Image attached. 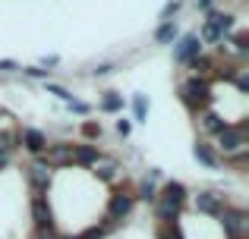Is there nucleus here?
Masks as SVG:
<instances>
[{"label": "nucleus", "mask_w": 249, "mask_h": 239, "mask_svg": "<svg viewBox=\"0 0 249 239\" xmlns=\"http://www.w3.org/2000/svg\"><path fill=\"white\" fill-rule=\"evenodd\" d=\"M180 101L189 107V111H208V104H212V88H208L205 79H199V76H193L189 82H183L180 85Z\"/></svg>", "instance_id": "f257e3e1"}, {"label": "nucleus", "mask_w": 249, "mask_h": 239, "mask_svg": "<svg viewBox=\"0 0 249 239\" xmlns=\"http://www.w3.org/2000/svg\"><path fill=\"white\" fill-rule=\"evenodd\" d=\"M218 148L224 151V158H237L246 151V129L243 126H227L218 135Z\"/></svg>", "instance_id": "f03ea898"}, {"label": "nucleus", "mask_w": 249, "mask_h": 239, "mask_svg": "<svg viewBox=\"0 0 249 239\" xmlns=\"http://www.w3.org/2000/svg\"><path fill=\"white\" fill-rule=\"evenodd\" d=\"M32 217H35V227L41 233H57L54 227V214H51V205L44 192H32Z\"/></svg>", "instance_id": "7ed1b4c3"}, {"label": "nucleus", "mask_w": 249, "mask_h": 239, "mask_svg": "<svg viewBox=\"0 0 249 239\" xmlns=\"http://www.w3.org/2000/svg\"><path fill=\"white\" fill-rule=\"evenodd\" d=\"M221 227H224V233L231 239H243L246 236V211L243 208H231L227 205L224 211H221Z\"/></svg>", "instance_id": "20e7f679"}, {"label": "nucleus", "mask_w": 249, "mask_h": 239, "mask_svg": "<svg viewBox=\"0 0 249 239\" xmlns=\"http://www.w3.org/2000/svg\"><path fill=\"white\" fill-rule=\"evenodd\" d=\"M129 211H133V195L129 192H114L107 202V221L117 227L123 217H129Z\"/></svg>", "instance_id": "39448f33"}, {"label": "nucleus", "mask_w": 249, "mask_h": 239, "mask_svg": "<svg viewBox=\"0 0 249 239\" xmlns=\"http://www.w3.org/2000/svg\"><path fill=\"white\" fill-rule=\"evenodd\" d=\"M193 205H196V211L212 214V217H218L221 211L227 208V202L221 195H214V192H199V195H193Z\"/></svg>", "instance_id": "423d86ee"}, {"label": "nucleus", "mask_w": 249, "mask_h": 239, "mask_svg": "<svg viewBox=\"0 0 249 239\" xmlns=\"http://www.w3.org/2000/svg\"><path fill=\"white\" fill-rule=\"evenodd\" d=\"M199 54H202V41H199V35H186V38H180V41H177V48H174L177 63H189V60H196Z\"/></svg>", "instance_id": "0eeeda50"}, {"label": "nucleus", "mask_w": 249, "mask_h": 239, "mask_svg": "<svg viewBox=\"0 0 249 239\" xmlns=\"http://www.w3.org/2000/svg\"><path fill=\"white\" fill-rule=\"evenodd\" d=\"M158 205L180 211L183 205H186V186H183V183H167V186H164V192L158 195Z\"/></svg>", "instance_id": "6e6552de"}, {"label": "nucleus", "mask_w": 249, "mask_h": 239, "mask_svg": "<svg viewBox=\"0 0 249 239\" xmlns=\"http://www.w3.org/2000/svg\"><path fill=\"white\" fill-rule=\"evenodd\" d=\"M19 142H22V148L29 154H35V158H41L44 148H48V135L41 132V129H22V135H19Z\"/></svg>", "instance_id": "1a4fd4ad"}, {"label": "nucleus", "mask_w": 249, "mask_h": 239, "mask_svg": "<svg viewBox=\"0 0 249 239\" xmlns=\"http://www.w3.org/2000/svg\"><path fill=\"white\" fill-rule=\"evenodd\" d=\"M70 158H73V145H67V142H60V145H48L41 154V160L48 167H67Z\"/></svg>", "instance_id": "9d476101"}, {"label": "nucleus", "mask_w": 249, "mask_h": 239, "mask_svg": "<svg viewBox=\"0 0 249 239\" xmlns=\"http://www.w3.org/2000/svg\"><path fill=\"white\" fill-rule=\"evenodd\" d=\"M29 183H32V192H48L51 186V167L44 160H35L29 167Z\"/></svg>", "instance_id": "9b49d317"}, {"label": "nucleus", "mask_w": 249, "mask_h": 239, "mask_svg": "<svg viewBox=\"0 0 249 239\" xmlns=\"http://www.w3.org/2000/svg\"><path fill=\"white\" fill-rule=\"evenodd\" d=\"M101 160V151H98L95 145H73V158H70V164H79V167H91Z\"/></svg>", "instance_id": "f8f14e48"}, {"label": "nucleus", "mask_w": 249, "mask_h": 239, "mask_svg": "<svg viewBox=\"0 0 249 239\" xmlns=\"http://www.w3.org/2000/svg\"><path fill=\"white\" fill-rule=\"evenodd\" d=\"M227 126H231V123H227L224 117H218L214 111H202V129H205L208 135H221Z\"/></svg>", "instance_id": "ddd939ff"}, {"label": "nucleus", "mask_w": 249, "mask_h": 239, "mask_svg": "<svg viewBox=\"0 0 249 239\" xmlns=\"http://www.w3.org/2000/svg\"><path fill=\"white\" fill-rule=\"evenodd\" d=\"M205 22H212L214 29H218V35H221V38H227V35L233 32V16H231V13H208Z\"/></svg>", "instance_id": "4468645a"}, {"label": "nucleus", "mask_w": 249, "mask_h": 239, "mask_svg": "<svg viewBox=\"0 0 249 239\" xmlns=\"http://www.w3.org/2000/svg\"><path fill=\"white\" fill-rule=\"evenodd\" d=\"M177 35H180V25H177L174 19H167V22L158 25V32H155V41H158V44H170V41H177Z\"/></svg>", "instance_id": "2eb2a0df"}, {"label": "nucleus", "mask_w": 249, "mask_h": 239, "mask_svg": "<svg viewBox=\"0 0 249 239\" xmlns=\"http://www.w3.org/2000/svg\"><path fill=\"white\" fill-rule=\"evenodd\" d=\"M193 151H196V160H199V164H205L208 170H214V167L221 164V160H218V154H214L212 148L205 145V142H196V148H193Z\"/></svg>", "instance_id": "dca6fc26"}, {"label": "nucleus", "mask_w": 249, "mask_h": 239, "mask_svg": "<svg viewBox=\"0 0 249 239\" xmlns=\"http://www.w3.org/2000/svg\"><path fill=\"white\" fill-rule=\"evenodd\" d=\"M101 111H107V113H120V111H123V95L107 92V95L101 98Z\"/></svg>", "instance_id": "f3484780"}, {"label": "nucleus", "mask_w": 249, "mask_h": 239, "mask_svg": "<svg viewBox=\"0 0 249 239\" xmlns=\"http://www.w3.org/2000/svg\"><path fill=\"white\" fill-rule=\"evenodd\" d=\"M186 66H189V69H193V73H196V76H205V73H208V69H212V66H214V63H212V57H205V54H199V57H196V60H189V63H186Z\"/></svg>", "instance_id": "a211bd4d"}, {"label": "nucleus", "mask_w": 249, "mask_h": 239, "mask_svg": "<svg viewBox=\"0 0 249 239\" xmlns=\"http://www.w3.org/2000/svg\"><path fill=\"white\" fill-rule=\"evenodd\" d=\"M110 230H114V223H104V227H89V230H85V233L82 236H76V239H104V236H107L110 233Z\"/></svg>", "instance_id": "6ab92c4d"}, {"label": "nucleus", "mask_w": 249, "mask_h": 239, "mask_svg": "<svg viewBox=\"0 0 249 239\" xmlns=\"http://www.w3.org/2000/svg\"><path fill=\"white\" fill-rule=\"evenodd\" d=\"M16 142H19V135H16V132H0V154H13Z\"/></svg>", "instance_id": "aec40b11"}, {"label": "nucleus", "mask_w": 249, "mask_h": 239, "mask_svg": "<svg viewBox=\"0 0 249 239\" xmlns=\"http://www.w3.org/2000/svg\"><path fill=\"white\" fill-rule=\"evenodd\" d=\"M133 111H136V120H139V123H145V111H148L145 95H136V98H133Z\"/></svg>", "instance_id": "412c9836"}, {"label": "nucleus", "mask_w": 249, "mask_h": 239, "mask_svg": "<svg viewBox=\"0 0 249 239\" xmlns=\"http://www.w3.org/2000/svg\"><path fill=\"white\" fill-rule=\"evenodd\" d=\"M158 239H183V236H180V230H177V223H161Z\"/></svg>", "instance_id": "4be33fe9"}, {"label": "nucleus", "mask_w": 249, "mask_h": 239, "mask_svg": "<svg viewBox=\"0 0 249 239\" xmlns=\"http://www.w3.org/2000/svg\"><path fill=\"white\" fill-rule=\"evenodd\" d=\"M139 198H142V202H158V192H155V186H152V183H142V186H139Z\"/></svg>", "instance_id": "5701e85b"}, {"label": "nucleus", "mask_w": 249, "mask_h": 239, "mask_svg": "<svg viewBox=\"0 0 249 239\" xmlns=\"http://www.w3.org/2000/svg\"><path fill=\"white\" fill-rule=\"evenodd\" d=\"M177 10H180V0H170L164 10H161V22H167L170 16H177Z\"/></svg>", "instance_id": "b1692460"}, {"label": "nucleus", "mask_w": 249, "mask_h": 239, "mask_svg": "<svg viewBox=\"0 0 249 239\" xmlns=\"http://www.w3.org/2000/svg\"><path fill=\"white\" fill-rule=\"evenodd\" d=\"M48 92H51V95H57V98H60V101H67V104H70V101H73V95H70L67 88H60V85H48Z\"/></svg>", "instance_id": "393cba45"}, {"label": "nucleus", "mask_w": 249, "mask_h": 239, "mask_svg": "<svg viewBox=\"0 0 249 239\" xmlns=\"http://www.w3.org/2000/svg\"><path fill=\"white\" fill-rule=\"evenodd\" d=\"M82 132L89 135V139H95V135H101V126H98V123H85V126H82Z\"/></svg>", "instance_id": "a878e982"}, {"label": "nucleus", "mask_w": 249, "mask_h": 239, "mask_svg": "<svg viewBox=\"0 0 249 239\" xmlns=\"http://www.w3.org/2000/svg\"><path fill=\"white\" fill-rule=\"evenodd\" d=\"M114 170H117V167H98V170H95V176H101V179H114Z\"/></svg>", "instance_id": "bb28decb"}, {"label": "nucleus", "mask_w": 249, "mask_h": 239, "mask_svg": "<svg viewBox=\"0 0 249 239\" xmlns=\"http://www.w3.org/2000/svg\"><path fill=\"white\" fill-rule=\"evenodd\" d=\"M25 73H29L32 79H48V73H51V69H38V66H29Z\"/></svg>", "instance_id": "cd10ccee"}, {"label": "nucleus", "mask_w": 249, "mask_h": 239, "mask_svg": "<svg viewBox=\"0 0 249 239\" xmlns=\"http://www.w3.org/2000/svg\"><path fill=\"white\" fill-rule=\"evenodd\" d=\"M129 129H133L129 120H117V132H120V135H129Z\"/></svg>", "instance_id": "c85d7f7f"}, {"label": "nucleus", "mask_w": 249, "mask_h": 239, "mask_svg": "<svg viewBox=\"0 0 249 239\" xmlns=\"http://www.w3.org/2000/svg\"><path fill=\"white\" fill-rule=\"evenodd\" d=\"M70 107H73L76 113H89V104H82V101H70Z\"/></svg>", "instance_id": "c756f323"}, {"label": "nucleus", "mask_w": 249, "mask_h": 239, "mask_svg": "<svg viewBox=\"0 0 249 239\" xmlns=\"http://www.w3.org/2000/svg\"><path fill=\"white\" fill-rule=\"evenodd\" d=\"M237 88H240V92H246V88H249V79H246L243 73H237Z\"/></svg>", "instance_id": "7c9ffc66"}, {"label": "nucleus", "mask_w": 249, "mask_h": 239, "mask_svg": "<svg viewBox=\"0 0 249 239\" xmlns=\"http://www.w3.org/2000/svg\"><path fill=\"white\" fill-rule=\"evenodd\" d=\"M0 69H3V73H13V69H19V66L13 60H0Z\"/></svg>", "instance_id": "2f4dec72"}, {"label": "nucleus", "mask_w": 249, "mask_h": 239, "mask_svg": "<svg viewBox=\"0 0 249 239\" xmlns=\"http://www.w3.org/2000/svg\"><path fill=\"white\" fill-rule=\"evenodd\" d=\"M107 73H110V63H101V66L95 69V76H107Z\"/></svg>", "instance_id": "473e14b6"}, {"label": "nucleus", "mask_w": 249, "mask_h": 239, "mask_svg": "<svg viewBox=\"0 0 249 239\" xmlns=\"http://www.w3.org/2000/svg\"><path fill=\"white\" fill-rule=\"evenodd\" d=\"M196 3H199V10H208V6H212V0H196Z\"/></svg>", "instance_id": "72a5a7b5"}]
</instances>
